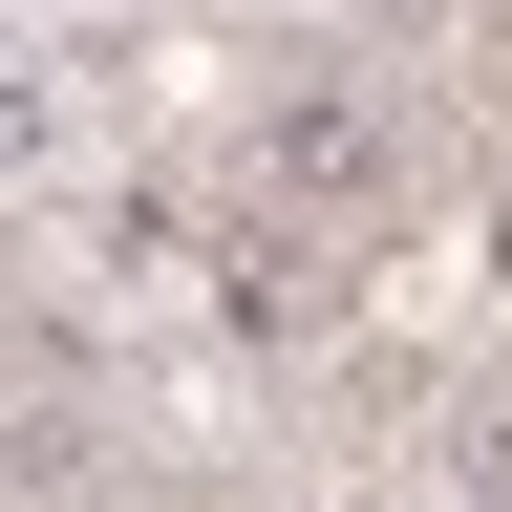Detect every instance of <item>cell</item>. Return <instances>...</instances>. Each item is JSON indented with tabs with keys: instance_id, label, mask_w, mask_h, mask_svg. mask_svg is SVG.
I'll use <instances>...</instances> for the list:
<instances>
[{
	"instance_id": "6da1fadb",
	"label": "cell",
	"mask_w": 512,
	"mask_h": 512,
	"mask_svg": "<svg viewBox=\"0 0 512 512\" xmlns=\"http://www.w3.org/2000/svg\"><path fill=\"white\" fill-rule=\"evenodd\" d=\"M256 192H299V214H384V171H406V128H384V86H342V64H299L278 107L235 128Z\"/></svg>"
},
{
	"instance_id": "7a4b0ae2",
	"label": "cell",
	"mask_w": 512,
	"mask_h": 512,
	"mask_svg": "<svg viewBox=\"0 0 512 512\" xmlns=\"http://www.w3.org/2000/svg\"><path fill=\"white\" fill-rule=\"evenodd\" d=\"M64 150H86V107H64L43 64H0V171H64Z\"/></svg>"
},
{
	"instance_id": "3957f363",
	"label": "cell",
	"mask_w": 512,
	"mask_h": 512,
	"mask_svg": "<svg viewBox=\"0 0 512 512\" xmlns=\"http://www.w3.org/2000/svg\"><path fill=\"white\" fill-rule=\"evenodd\" d=\"M0 363H22V299H0Z\"/></svg>"
}]
</instances>
